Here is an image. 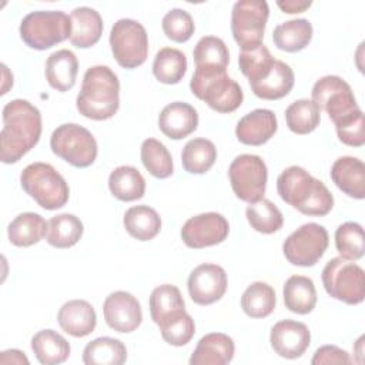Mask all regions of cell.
Here are the masks:
<instances>
[{"label": "cell", "mask_w": 365, "mask_h": 365, "mask_svg": "<svg viewBox=\"0 0 365 365\" xmlns=\"http://www.w3.org/2000/svg\"><path fill=\"white\" fill-rule=\"evenodd\" d=\"M40 135V110L23 98L9 101L3 108L0 160L4 164L17 163L38 143Z\"/></svg>", "instance_id": "1"}, {"label": "cell", "mask_w": 365, "mask_h": 365, "mask_svg": "<svg viewBox=\"0 0 365 365\" xmlns=\"http://www.w3.org/2000/svg\"><path fill=\"white\" fill-rule=\"evenodd\" d=\"M277 191L282 201L305 215L324 217L334 207L327 185L299 165H291L278 175Z\"/></svg>", "instance_id": "2"}, {"label": "cell", "mask_w": 365, "mask_h": 365, "mask_svg": "<svg viewBox=\"0 0 365 365\" xmlns=\"http://www.w3.org/2000/svg\"><path fill=\"white\" fill-rule=\"evenodd\" d=\"M78 113L90 120H108L120 107V81L108 66H93L86 70L77 94Z\"/></svg>", "instance_id": "3"}, {"label": "cell", "mask_w": 365, "mask_h": 365, "mask_svg": "<svg viewBox=\"0 0 365 365\" xmlns=\"http://www.w3.org/2000/svg\"><path fill=\"white\" fill-rule=\"evenodd\" d=\"M20 184L41 208L53 211L64 207L70 197L63 175L47 163L29 164L20 175Z\"/></svg>", "instance_id": "4"}, {"label": "cell", "mask_w": 365, "mask_h": 365, "mask_svg": "<svg viewBox=\"0 0 365 365\" xmlns=\"http://www.w3.org/2000/svg\"><path fill=\"white\" fill-rule=\"evenodd\" d=\"M191 93L217 113L235 111L244 100L241 86L227 71L195 70L190 81Z\"/></svg>", "instance_id": "5"}, {"label": "cell", "mask_w": 365, "mask_h": 365, "mask_svg": "<svg viewBox=\"0 0 365 365\" xmlns=\"http://www.w3.org/2000/svg\"><path fill=\"white\" fill-rule=\"evenodd\" d=\"M21 40L34 50H47L71 36V20L60 10H37L23 17Z\"/></svg>", "instance_id": "6"}, {"label": "cell", "mask_w": 365, "mask_h": 365, "mask_svg": "<svg viewBox=\"0 0 365 365\" xmlns=\"http://www.w3.org/2000/svg\"><path fill=\"white\" fill-rule=\"evenodd\" d=\"M322 284L327 294L349 305L361 304L365 298V272L355 262L335 257L322 269Z\"/></svg>", "instance_id": "7"}, {"label": "cell", "mask_w": 365, "mask_h": 365, "mask_svg": "<svg viewBox=\"0 0 365 365\" xmlns=\"http://www.w3.org/2000/svg\"><path fill=\"white\" fill-rule=\"evenodd\" d=\"M51 151L77 168L90 167L98 153L94 135L76 123L58 125L50 137Z\"/></svg>", "instance_id": "8"}, {"label": "cell", "mask_w": 365, "mask_h": 365, "mask_svg": "<svg viewBox=\"0 0 365 365\" xmlns=\"http://www.w3.org/2000/svg\"><path fill=\"white\" fill-rule=\"evenodd\" d=\"M110 47L121 67L128 70L140 67L148 56V36L144 26L133 19L117 20L110 31Z\"/></svg>", "instance_id": "9"}, {"label": "cell", "mask_w": 365, "mask_h": 365, "mask_svg": "<svg viewBox=\"0 0 365 365\" xmlns=\"http://www.w3.org/2000/svg\"><path fill=\"white\" fill-rule=\"evenodd\" d=\"M268 16L269 7L264 0H240L232 6L231 31L241 51L262 44Z\"/></svg>", "instance_id": "10"}, {"label": "cell", "mask_w": 365, "mask_h": 365, "mask_svg": "<svg viewBox=\"0 0 365 365\" xmlns=\"http://www.w3.org/2000/svg\"><path fill=\"white\" fill-rule=\"evenodd\" d=\"M329 235L324 225L307 222L291 232L282 244V252L288 262L297 267H312L325 254Z\"/></svg>", "instance_id": "11"}, {"label": "cell", "mask_w": 365, "mask_h": 365, "mask_svg": "<svg viewBox=\"0 0 365 365\" xmlns=\"http://www.w3.org/2000/svg\"><path fill=\"white\" fill-rule=\"evenodd\" d=\"M311 96L312 101L328 114L334 124L361 110L351 86L338 76H325L317 80Z\"/></svg>", "instance_id": "12"}, {"label": "cell", "mask_w": 365, "mask_h": 365, "mask_svg": "<svg viewBox=\"0 0 365 365\" xmlns=\"http://www.w3.org/2000/svg\"><path fill=\"white\" fill-rule=\"evenodd\" d=\"M228 178L234 194L240 200L250 204L264 198L268 180V170L264 160L259 155H237L230 164Z\"/></svg>", "instance_id": "13"}, {"label": "cell", "mask_w": 365, "mask_h": 365, "mask_svg": "<svg viewBox=\"0 0 365 365\" xmlns=\"http://www.w3.org/2000/svg\"><path fill=\"white\" fill-rule=\"evenodd\" d=\"M230 232L227 218L218 212H202L185 221L181 240L188 248L200 250L221 244Z\"/></svg>", "instance_id": "14"}, {"label": "cell", "mask_w": 365, "mask_h": 365, "mask_svg": "<svg viewBox=\"0 0 365 365\" xmlns=\"http://www.w3.org/2000/svg\"><path fill=\"white\" fill-rule=\"evenodd\" d=\"M227 272L217 264H201L195 267L187 281L188 294L198 305H211L221 299L227 291Z\"/></svg>", "instance_id": "15"}, {"label": "cell", "mask_w": 365, "mask_h": 365, "mask_svg": "<svg viewBox=\"0 0 365 365\" xmlns=\"http://www.w3.org/2000/svg\"><path fill=\"white\" fill-rule=\"evenodd\" d=\"M103 314L106 324L121 334L135 331L143 321V311L138 299L127 291L111 292L103 304Z\"/></svg>", "instance_id": "16"}, {"label": "cell", "mask_w": 365, "mask_h": 365, "mask_svg": "<svg viewBox=\"0 0 365 365\" xmlns=\"http://www.w3.org/2000/svg\"><path fill=\"white\" fill-rule=\"evenodd\" d=\"M269 342L275 354L287 359H297L311 344V332L304 322L294 319L278 321L269 332Z\"/></svg>", "instance_id": "17"}, {"label": "cell", "mask_w": 365, "mask_h": 365, "mask_svg": "<svg viewBox=\"0 0 365 365\" xmlns=\"http://www.w3.org/2000/svg\"><path fill=\"white\" fill-rule=\"evenodd\" d=\"M278 128L277 115L268 108H257L240 118L235 127V135L245 145L265 144Z\"/></svg>", "instance_id": "18"}, {"label": "cell", "mask_w": 365, "mask_h": 365, "mask_svg": "<svg viewBox=\"0 0 365 365\" xmlns=\"http://www.w3.org/2000/svg\"><path fill=\"white\" fill-rule=\"evenodd\" d=\"M197 110L184 101L167 104L158 115V127L161 133L171 140H181L197 130Z\"/></svg>", "instance_id": "19"}, {"label": "cell", "mask_w": 365, "mask_h": 365, "mask_svg": "<svg viewBox=\"0 0 365 365\" xmlns=\"http://www.w3.org/2000/svg\"><path fill=\"white\" fill-rule=\"evenodd\" d=\"M57 322L66 334L74 338H83L96 329L97 314L88 301L71 299L64 302L58 309Z\"/></svg>", "instance_id": "20"}, {"label": "cell", "mask_w": 365, "mask_h": 365, "mask_svg": "<svg viewBox=\"0 0 365 365\" xmlns=\"http://www.w3.org/2000/svg\"><path fill=\"white\" fill-rule=\"evenodd\" d=\"M331 180L348 197L362 200L365 197V164L351 155L335 160L331 167Z\"/></svg>", "instance_id": "21"}, {"label": "cell", "mask_w": 365, "mask_h": 365, "mask_svg": "<svg viewBox=\"0 0 365 365\" xmlns=\"http://www.w3.org/2000/svg\"><path fill=\"white\" fill-rule=\"evenodd\" d=\"M235 345L231 336L222 332L204 335L190 358V365H227L232 361Z\"/></svg>", "instance_id": "22"}, {"label": "cell", "mask_w": 365, "mask_h": 365, "mask_svg": "<svg viewBox=\"0 0 365 365\" xmlns=\"http://www.w3.org/2000/svg\"><path fill=\"white\" fill-rule=\"evenodd\" d=\"M78 73V61L71 50L61 48L51 53L46 60L44 74L51 88L57 91H68L76 84Z\"/></svg>", "instance_id": "23"}, {"label": "cell", "mask_w": 365, "mask_h": 365, "mask_svg": "<svg viewBox=\"0 0 365 365\" xmlns=\"http://www.w3.org/2000/svg\"><path fill=\"white\" fill-rule=\"evenodd\" d=\"M71 36L70 43L78 48L94 46L103 34V19L100 13L91 7H76L70 13Z\"/></svg>", "instance_id": "24"}, {"label": "cell", "mask_w": 365, "mask_h": 365, "mask_svg": "<svg viewBox=\"0 0 365 365\" xmlns=\"http://www.w3.org/2000/svg\"><path fill=\"white\" fill-rule=\"evenodd\" d=\"M294 71L292 68L281 61L275 60L269 73L261 80L251 83L252 93L262 100H278L289 94L294 87Z\"/></svg>", "instance_id": "25"}, {"label": "cell", "mask_w": 365, "mask_h": 365, "mask_svg": "<svg viewBox=\"0 0 365 365\" xmlns=\"http://www.w3.org/2000/svg\"><path fill=\"white\" fill-rule=\"evenodd\" d=\"M284 304L295 314L307 315L317 305V289L314 281L304 275H292L284 284Z\"/></svg>", "instance_id": "26"}, {"label": "cell", "mask_w": 365, "mask_h": 365, "mask_svg": "<svg viewBox=\"0 0 365 365\" xmlns=\"http://www.w3.org/2000/svg\"><path fill=\"white\" fill-rule=\"evenodd\" d=\"M108 188L120 201H135L144 197L145 180L133 165H120L110 173Z\"/></svg>", "instance_id": "27"}, {"label": "cell", "mask_w": 365, "mask_h": 365, "mask_svg": "<svg viewBox=\"0 0 365 365\" xmlns=\"http://www.w3.org/2000/svg\"><path fill=\"white\" fill-rule=\"evenodd\" d=\"M48 222L37 212H21L7 227V235L16 247H30L46 237Z\"/></svg>", "instance_id": "28"}, {"label": "cell", "mask_w": 365, "mask_h": 365, "mask_svg": "<svg viewBox=\"0 0 365 365\" xmlns=\"http://www.w3.org/2000/svg\"><path fill=\"white\" fill-rule=\"evenodd\" d=\"M312 38V24L307 19H292L278 24L272 31L277 48L288 53L304 50Z\"/></svg>", "instance_id": "29"}, {"label": "cell", "mask_w": 365, "mask_h": 365, "mask_svg": "<svg viewBox=\"0 0 365 365\" xmlns=\"http://www.w3.org/2000/svg\"><path fill=\"white\" fill-rule=\"evenodd\" d=\"M195 70L227 71L230 53L225 43L215 36H204L198 40L192 51Z\"/></svg>", "instance_id": "30"}, {"label": "cell", "mask_w": 365, "mask_h": 365, "mask_svg": "<svg viewBox=\"0 0 365 365\" xmlns=\"http://www.w3.org/2000/svg\"><path fill=\"white\" fill-rule=\"evenodd\" d=\"M31 349L43 365H56L70 356V344L53 329H41L31 338Z\"/></svg>", "instance_id": "31"}, {"label": "cell", "mask_w": 365, "mask_h": 365, "mask_svg": "<svg viewBox=\"0 0 365 365\" xmlns=\"http://www.w3.org/2000/svg\"><path fill=\"white\" fill-rule=\"evenodd\" d=\"M123 224L125 231L138 241H150L161 230V218L158 212L148 205L130 207L124 217Z\"/></svg>", "instance_id": "32"}, {"label": "cell", "mask_w": 365, "mask_h": 365, "mask_svg": "<svg viewBox=\"0 0 365 365\" xmlns=\"http://www.w3.org/2000/svg\"><path fill=\"white\" fill-rule=\"evenodd\" d=\"M127 359L125 345L111 336H100L90 341L83 351L86 365H121Z\"/></svg>", "instance_id": "33"}, {"label": "cell", "mask_w": 365, "mask_h": 365, "mask_svg": "<svg viewBox=\"0 0 365 365\" xmlns=\"http://www.w3.org/2000/svg\"><path fill=\"white\" fill-rule=\"evenodd\" d=\"M47 222L46 241L54 248H70L76 245L84 231L80 218L68 212L54 215Z\"/></svg>", "instance_id": "34"}, {"label": "cell", "mask_w": 365, "mask_h": 365, "mask_svg": "<svg viewBox=\"0 0 365 365\" xmlns=\"http://www.w3.org/2000/svg\"><path fill=\"white\" fill-rule=\"evenodd\" d=\"M187 71L185 54L174 47H163L157 51L153 61L154 77L164 84H177Z\"/></svg>", "instance_id": "35"}, {"label": "cell", "mask_w": 365, "mask_h": 365, "mask_svg": "<svg viewBox=\"0 0 365 365\" xmlns=\"http://www.w3.org/2000/svg\"><path fill=\"white\" fill-rule=\"evenodd\" d=\"M217 160V148L207 138L190 140L181 153L182 168L190 174H205Z\"/></svg>", "instance_id": "36"}, {"label": "cell", "mask_w": 365, "mask_h": 365, "mask_svg": "<svg viewBox=\"0 0 365 365\" xmlns=\"http://www.w3.org/2000/svg\"><path fill=\"white\" fill-rule=\"evenodd\" d=\"M275 291L262 281H255L247 287L241 295V308L250 318H265L275 308Z\"/></svg>", "instance_id": "37"}, {"label": "cell", "mask_w": 365, "mask_h": 365, "mask_svg": "<svg viewBox=\"0 0 365 365\" xmlns=\"http://www.w3.org/2000/svg\"><path fill=\"white\" fill-rule=\"evenodd\" d=\"M245 217L251 228L261 234H274L279 231L284 224L282 212L272 201L267 198L250 202L245 210Z\"/></svg>", "instance_id": "38"}, {"label": "cell", "mask_w": 365, "mask_h": 365, "mask_svg": "<svg viewBox=\"0 0 365 365\" xmlns=\"http://www.w3.org/2000/svg\"><path fill=\"white\" fill-rule=\"evenodd\" d=\"M285 121L292 133L309 134L319 125L321 110L312 100L301 98L287 107Z\"/></svg>", "instance_id": "39"}, {"label": "cell", "mask_w": 365, "mask_h": 365, "mask_svg": "<svg viewBox=\"0 0 365 365\" xmlns=\"http://www.w3.org/2000/svg\"><path fill=\"white\" fill-rule=\"evenodd\" d=\"M150 315L154 324H161L177 311L185 309V302L180 289L171 284H163L153 289L150 295Z\"/></svg>", "instance_id": "40"}, {"label": "cell", "mask_w": 365, "mask_h": 365, "mask_svg": "<svg viewBox=\"0 0 365 365\" xmlns=\"http://www.w3.org/2000/svg\"><path fill=\"white\" fill-rule=\"evenodd\" d=\"M140 157L143 165L153 177L163 180L173 174V157L161 141L155 138L144 140L140 148Z\"/></svg>", "instance_id": "41"}, {"label": "cell", "mask_w": 365, "mask_h": 365, "mask_svg": "<svg viewBox=\"0 0 365 365\" xmlns=\"http://www.w3.org/2000/svg\"><path fill=\"white\" fill-rule=\"evenodd\" d=\"M163 339L173 346H182L191 341L195 334V324L185 309L177 311L161 324H158Z\"/></svg>", "instance_id": "42"}, {"label": "cell", "mask_w": 365, "mask_h": 365, "mask_svg": "<svg viewBox=\"0 0 365 365\" xmlns=\"http://www.w3.org/2000/svg\"><path fill=\"white\" fill-rule=\"evenodd\" d=\"M335 247L339 252V257L356 261L364 257L365 244H364V228L361 224L348 221L341 224L335 231Z\"/></svg>", "instance_id": "43"}, {"label": "cell", "mask_w": 365, "mask_h": 365, "mask_svg": "<svg viewBox=\"0 0 365 365\" xmlns=\"http://www.w3.org/2000/svg\"><path fill=\"white\" fill-rule=\"evenodd\" d=\"M274 63L275 58L264 44H259L255 48L247 51H241L238 57L240 70L248 78L250 84L265 77L272 68Z\"/></svg>", "instance_id": "44"}, {"label": "cell", "mask_w": 365, "mask_h": 365, "mask_svg": "<svg viewBox=\"0 0 365 365\" xmlns=\"http://www.w3.org/2000/svg\"><path fill=\"white\" fill-rule=\"evenodd\" d=\"M161 27L164 34L175 43L190 40L195 30L191 14L184 9H171L167 11L161 20Z\"/></svg>", "instance_id": "45"}, {"label": "cell", "mask_w": 365, "mask_h": 365, "mask_svg": "<svg viewBox=\"0 0 365 365\" xmlns=\"http://www.w3.org/2000/svg\"><path fill=\"white\" fill-rule=\"evenodd\" d=\"M335 131L341 143L349 147H362L365 143L364 131V113L356 111L351 117L335 124Z\"/></svg>", "instance_id": "46"}, {"label": "cell", "mask_w": 365, "mask_h": 365, "mask_svg": "<svg viewBox=\"0 0 365 365\" xmlns=\"http://www.w3.org/2000/svg\"><path fill=\"white\" fill-rule=\"evenodd\" d=\"M352 359L349 354L335 345H324L318 348L311 359L312 365H324V364H351Z\"/></svg>", "instance_id": "47"}, {"label": "cell", "mask_w": 365, "mask_h": 365, "mask_svg": "<svg viewBox=\"0 0 365 365\" xmlns=\"http://www.w3.org/2000/svg\"><path fill=\"white\" fill-rule=\"evenodd\" d=\"M312 4L311 0H278L277 6L288 14H295V13H302L307 9H309Z\"/></svg>", "instance_id": "48"}, {"label": "cell", "mask_w": 365, "mask_h": 365, "mask_svg": "<svg viewBox=\"0 0 365 365\" xmlns=\"http://www.w3.org/2000/svg\"><path fill=\"white\" fill-rule=\"evenodd\" d=\"M0 364H24L29 365V359L24 352L19 349H7L0 355Z\"/></svg>", "instance_id": "49"}]
</instances>
